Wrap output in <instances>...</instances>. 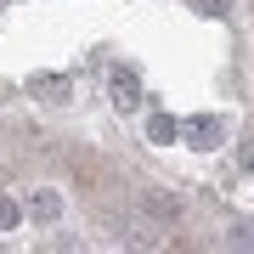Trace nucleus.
<instances>
[{"mask_svg":"<svg viewBox=\"0 0 254 254\" xmlns=\"http://www.w3.org/2000/svg\"><path fill=\"white\" fill-rule=\"evenodd\" d=\"M198 11H209V17H226V11H232V0H198Z\"/></svg>","mask_w":254,"mask_h":254,"instance_id":"6e6552de","label":"nucleus"},{"mask_svg":"<svg viewBox=\"0 0 254 254\" xmlns=\"http://www.w3.org/2000/svg\"><path fill=\"white\" fill-rule=\"evenodd\" d=\"M237 164H243V170H254V141H243V153H237Z\"/></svg>","mask_w":254,"mask_h":254,"instance_id":"1a4fd4ad","label":"nucleus"},{"mask_svg":"<svg viewBox=\"0 0 254 254\" xmlns=\"http://www.w3.org/2000/svg\"><path fill=\"white\" fill-rule=\"evenodd\" d=\"M113 108H119V113H136V108H141V85H136L130 68H113Z\"/></svg>","mask_w":254,"mask_h":254,"instance_id":"f257e3e1","label":"nucleus"},{"mask_svg":"<svg viewBox=\"0 0 254 254\" xmlns=\"http://www.w3.org/2000/svg\"><path fill=\"white\" fill-rule=\"evenodd\" d=\"M11 226H17V203L0 198V232H11Z\"/></svg>","mask_w":254,"mask_h":254,"instance_id":"0eeeda50","label":"nucleus"},{"mask_svg":"<svg viewBox=\"0 0 254 254\" xmlns=\"http://www.w3.org/2000/svg\"><path fill=\"white\" fill-rule=\"evenodd\" d=\"M28 215L34 220H57L63 215V198H57V192H34V198H28Z\"/></svg>","mask_w":254,"mask_h":254,"instance_id":"39448f33","label":"nucleus"},{"mask_svg":"<svg viewBox=\"0 0 254 254\" xmlns=\"http://www.w3.org/2000/svg\"><path fill=\"white\" fill-rule=\"evenodd\" d=\"M68 73H40V79H28V96H40V102H68Z\"/></svg>","mask_w":254,"mask_h":254,"instance_id":"7ed1b4c3","label":"nucleus"},{"mask_svg":"<svg viewBox=\"0 0 254 254\" xmlns=\"http://www.w3.org/2000/svg\"><path fill=\"white\" fill-rule=\"evenodd\" d=\"M181 130L192 136V147H220V141H226V125H220V119H209V113H203V119H187Z\"/></svg>","mask_w":254,"mask_h":254,"instance_id":"f03ea898","label":"nucleus"},{"mask_svg":"<svg viewBox=\"0 0 254 254\" xmlns=\"http://www.w3.org/2000/svg\"><path fill=\"white\" fill-rule=\"evenodd\" d=\"M147 215H158V220H175V215H181V198H164V192H147Z\"/></svg>","mask_w":254,"mask_h":254,"instance_id":"423d86ee","label":"nucleus"},{"mask_svg":"<svg viewBox=\"0 0 254 254\" xmlns=\"http://www.w3.org/2000/svg\"><path fill=\"white\" fill-rule=\"evenodd\" d=\"M147 136H153L158 147H170L175 136H181V125H175V119H170V113H153V119H147Z\"/></svg>","mask_w":254,"mask_h":254,"instance_id":"20e7f679","label":"nucleus"}]
</instances>
